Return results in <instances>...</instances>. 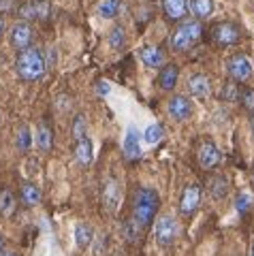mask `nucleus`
Here are the masks:
<instances>
[{
	"label": "nucleus",
	"mask_w": 254,
	"mask_h": 256,
	"mask_svg": "<svg viewBox=\"0 0 254 256\" xmlns=\"http://www.w3.org/2000/svg\"><path fill=\"white\" fill-rule=\"evenodd\" d=\"M186 0H162V11L171 22H178L186 15Z\"/></svg>",
	"instance_id": "nucleus-14"
},
{
	"label": "nucleus",
	"mask_w": 254,
	"mask_h": 256,
	"mask_svg": "<svg viewBox=\"0 0 254 256\" xmlns=\"http://www.w3.org/2000/svg\"><path fill=\"white\" fill-rule=\"evenodd\" d=\"M240 30H237V26H233V24H218L216 28H214V38L220 43V45H233L240 41Z\"/></svg>",
	"instance_id": "nucleus-9"
},
{
	"label": "nucleus",
	"mask_w": 254,
	"mask_h": 256,
	"mask_svg": "<svg viewBox=\"0 0 254 256\" xmlns=\"http://www.w3.org/2000/svg\"><path fill=\"white\" fill-rule=\"evenodd\" d=\"M160 207V196L154 188H141L134 196V205H132V218L139 226H150L156 218V212Z\"/></svg>",
	"instance_id": "nucleus-2"
},
{
	"label": "nucleus",
	"mask_w": 254,
	"mask_h": 256,
	"mask_svg": "<svg viewBox=\"0 0 254 256\" xmlns=\"http://www.w3.org/2000/svg\"><path fill=\"white\" fill-rule=\"evenodd\" d=\"M15 68H18V75L22 79H26V82L41 79L47 70L43 52L38 47H26V50H22L18 60H15Z\"/></svg>",
	"instance_id": "nucleus-1"
},
{
	"label": "nucleus",
	"mask_w": 254,
	"mask_h": 256,
	"mask_svg": "<svg viewBox=\"0 0 254 256\" xmlns=\"http://www.w3.org/2000/svg\"><path fill=\"white\" fill-rule=\"evenodd\" d=\"M0 254H2V237H0Z\"/></svg>",
	"instance_id": "nucleus-36"
},
{
	"label": "nucleus",
	"mask_w": 254,
	"mask_h": 256,
	"mask_svg": "<svg viewBox=\"0 0 254 256\" xmlns=\"http://www.w3.org/2000/svg\"><path fill=\"white\" fill-rule=\"evenodd\" d=\"M0 256H15V254H13V252H2Z\"/></svg>",
	"instance_id": "nucleus-35"
},
{
	"label": "nucleus",
	"mask_w": 254,
	"mask_h": 256,
	"mask_svg": "<svg viewBox=\"0 0 254 256\" xmlns=\"http://www.w3.org/2000/svg\"><path fill=\"white\" fill-rule=\"evenodd\" d=\"M98 86H100V88H98L100 94H107V92H109V84H98Z\"/></svg>",
	"instance_id": "nucleus-33"
},
{
	"label": "nucleus",
	"mask_w": 254,
	"mask_h": 256,
	"mask_svg": "<svg viewBox=\"0 0 254 256\" xmlns=\"http://www.w3.org/2000/svg\"><path fill=\"white\" fill-rule=\"evenodd\" d=\"M166 109H169L171 118L178 120V122H184V120H188L190 116H192V102L182 94L173 96V98L169 100V105H166Z\"/></svg>",
	"instance_id": "nucleus-7"
},
{
	"label": "nucleus",
	"mask_w": 254,
	"mask_h": 256,
	"mask_svg": "<svg viewBox=\"0 0 254 256\" xmlns=\"http://www.w3.org/2000/svg\"><path fill=\"white\" fill-rule=\"evenodd\" d=\"M178 77H180L178 64H166V66L160 70V75H158V86H160L162 90H173L178 84Z\"/></svg>",
	"instance_id": "nucleus-13"
},
{
	"label": "nucleus",
	"mask_w": 254,
	"mask_h": 256,
	"mask_svg": "<svg viewBox=\"0 0 254 256\" xmlns=\"http://www.w3.org/2000/svg\"><path fill=\"white\" fill-rule=\"evenodd\" d=\"M22 15L26 20H32V18L45 20L47 15H50V2H47V0H34V2L22 6Z\"/></svg>",
	"instance_id": "nucleus-11"
},
{
	"label": "nucleus",
	"mask_w": 254,
	"mask_h": 256,
	"mask_svg": "<svg viewBox=\"0 0 254 256\" xmlns=\"http://www.w3.org/2000/svg\"><path fill=\"white\" fill-rule=\"evenodd\" d=\"M201 32H203V28L196 20H188L184 24H180V26L176 28V32H173V36H171V47L176 52H188L190 47L199 41Z\"/></svg>",
	"instance_id": "nucleus-3"
},
{
	"label": "nucleus",
	"mask_w": 254,
	"mask_h": 256,
	"mask_svg": "<svg viewBox=\"0 0 254 256\" xmlns=\"http://www.w3.org/2000/svg\"><path fill=\"white\" fill-rule=\"evenodd\" d=\"M199 201H201V188L196 186V184H190V186L184 188L182 192V201H180V210L184 216H190L196 212V207H199Z\"/></svg>",
	"instance_id": "nucleus-6"
},
{
	"label": "nucleus",
	"mask_w": 254,
	"mask_h": 256,
	"mask_svg": "<svg viewBox=\"0 0 254 256\" xmlns=\"http://www.w3.org/2000/svg\"><path fill=\"white\" fill-rule=\"evenodd\" d=\"M102 201H105L109 212H116L118 201H120V188H118L116 182H107L105 190H102Z\"/></svg>",
	"instance_id": "nucleus-18"
},
{
	"label": "nucleus",
	"mask_w": 254,
	"mask_h": 256,
	"mask_svg": "<svg viewBox=\"0 0 254 256\" xmlns=\"http://www.w3.org/2000/svg\"><path fill=\"white\" fill-rule=\"evenodd\" d=\"M139 56H141V62H144L148 68H160L164 62V56L158 47H141Z\"/></svg>",
	"instance_id": "nucleus-12"
},
{
	"label": "nucleus",
	"mask_w": 254,
	"mask_h": 256,
	"mask_svg": "<svg viewBox=\"0 0 254 256\" xmlns=\"http://www.w3.org/2000/svg\"><path fill=\"white\" fill-rule=\"evenodd\" d=\"M30 43H32V28L26 22H18L11 28V45L22 52L26 47H30Z\"/></svg>",
	"instance_id": "nucleus-8"
},
{
	"label": "nucleus",
	"mask_w": 254,
	"mask_h": 256,
	"mask_svg": "<svg viewBox=\"0 0 254 256\" xmlns=\"http://www.w3.org/2000/svg\"><path fill=\"white\" fill-rule=\"evenodd\" d=\"M220 150L214 146V143H205V146L201 148V152H199V162H201V166L203 169H214L218 162H220Z\"/></svg>",
	"instance_id": "nucleus-10"
},
{
	"label": "nucleus",
	"mask_w": 254,
	"mask_h": 256,
	"mask_svg": "<svg viewBox=\"0 0 254 256\" xmlns=\"http://www.w3.org/2000/svg\"><path fill=\"white\" fill-rule=\"evenodd\" d=\"M190 9H192V13L196 18H208V15H212V11H214V2L212 0H192V2H190Z\"/></svg>",
	"instance_id": "nucleus-24"
},
{
	"label": "nucleus",
	"mask_w": 254,
	"mask_h": 256,
	"mask_svg": "<svg viewBox=\"0 0 254 256\" xmlns=\"http://www.w3.org/2000/svg\"><path fill=\"white\" fill-rule=\"evenodd\" d=\"M92 237H94V230L90 224L86 222H79L75 226V239H77V246L79 248H88L92 244Z\"/></svg>",
	"instance_id": "nucleus-20"
},
{
	"label": "nucleus",
	"mask_w": 254,
	"mask_h": 256,
	"mask_svg": "<svg viewBox=\"0 0 254 256\" xmlns=\"http://www.w3.org/2000/svg\"><path fill=\"white\" fill-rule=\"evenodd\" d=\"M120 6H122V0H100L98 2V15L100 18H105V20H114L118 11H120Z\"/></svg>",
	"instance_id": "nucleus-21"
},
{
	"label": "nucleus",
	"mask_w": 254,
	"mask_h": 256,
	"mask_svg": "<svg viewBox=\"0 0 254 256\" xmlns=\"http://www.w3.org/2000/svg\"><path fill=\"white\" fill-rule=\"evenodd\" d=\"M210 186H212V194L216 196V198H222V196L226 194V190H228V188H226L228 182L222 178V175H218V178H214V180L210 182Z\"/></svg>",
	"instance_id": "nucleus-26"
},
{
	"label": "nucleus",
	"mask_w": 254,
	"mask_h": 256,
	"mask_svg": "<svg viewBox=\"0 0 254 256\" xmlns=\"http://www.w3.org/2000/svg\"><path fill=\"white\" fill-rule=\"evenodd\" d=\"M252 256H254V248H252Z\"/></svg>",
	"instance_id": "nucleus-37"
},
{
	"label": "nucleus",
	"mask_w": 254,
	"mask_h": 256,
	"mask_svg": "<svg viewBox=\"0 0 254 256\" xmlns=\"http://www.w3.org/2000/svg\"><path fill=\"white\" fill-rule=\"evenodd\" d=\"M188 90L192 96H205V94H210L212 90V84H210V77H205V75H192L188 79Z\"/></svg>",
	"instance_id": "nucleus-17"
},
{
	"label": "nucleus",
	"mask_w": 254,
	"mask_h": 256,
	"mask_svg": "<svg viewBox=\"0 0 254 256\" xmlns=\"http://www.w3.org/2000/svg\"><path fill=\"white\" fill-rule=\"evenodd\" d=\"M52 141H54L52 130L45 124H41V126H38V130H36V146L41 148L43 152H50L52 150Z\"/></svg>",
	"instance_id": "nucleus-22"
},
{
	"label": "nucleus",
	"mask_w": 254,
	"mask_h": 256,
	"mask_svg": "<svg viewBox=\"0 0 254 256\" xmlns=\"http://www.w3.org/2000/svg\"><path fill=\"white\" fill-rule=\"evenodd\" d=\"M45 64H47V66H52V64H56V50H54V47H52V50H50V56H47V60H45Z\"/></svg>",
	"instance_id": "nucleus-32"
},
{
	"label": "nucleus",
	"mask_w": 254,
	"mask_h": 256,
	"mask_svg": "<svg viewBox=\"0 0 254 256\" xmlns=\"http://www.w3.org/2000/svg\"><path fill=\"white\" fill-rule=\"evenodd\" d=\"M73 137H75V141L88 137V124H86V118L84 116H77L73 120Z\"/></svg>",
	"instance_id": "nucleus-27"
},
{
	"label": "nucleus",
	"mask_w": 254,
	"mask_h": 256,
	"mask_svg": "<svg viewBox=\"0 0 254 256\" xmlns=\"http://www.w3.org/2000/svg\"><path fill=\"white\" fill-rule=\"evenodd\" d=\"M75 158L79 164L88 166L92 162V141L90 137H84V139H77L75 141Z\"/></svg>",
	"instance_id": "nucleus-16"
},
{
	"label": "nucleus",
	"mask_w": 254,
	"mask_h": 256,
	"mask_svg": "<svg viewBox=\"0 0 254 256\" xmlns=\"http://www.w3.org/2000/svg\"><path fill=\"white\" fill-rule=\"evenodd\" d=\"M30 146H32V134H30L28 126H22V128H20V132H18V148L26 152Z\"/></svg>",
	"instance_id": "nucleus-28"
},
{
	"label": "nucleus",
	"mask_w": 254,
	"mask_h": 256,
	"mask_svg": "<svg viewBox=\"0 0 254 256\" xmlns=\"http://www.w3.org/2000/svg\"><path fill=\"white\" fill-rule=\"evenodd\" d=\"M22 198L28 207H34L41 203V188L36 184H24L22 186Z\"/></svg>",
	"instance_id": "nucleus-19"
},
{
	"label": "nucleus",
	"mask_w": 254,
	"mask_h": 256,
	"mask_svg": "<svg viewBox=\"0 0 254 256\" xmlns=\"http://www.w3.org/2000/svg\"><path fill=\"white\" fill-rule=\"evenodd\" d=\"M2 32H4V18H0V36H2Z\"/></svg>",
	"instance_id": "nucleus-34"
},
{
	"label": "nucleus",
	"mask_w": 254,
	"mask_h": 256,
	"mask_svg": "<svg viewBox=\"0 0 254 256\" xmlns=\"http://www.w3.org/2000/svg\"><path fill=\"white\" fill-rule=\"evenodd\" d=\"M250 205H252V196L250 194H240L237 196V201H235V207H237V212L240 214H246L250 210Z\"/></svg>",
	"instance_id": "nucleus-30"
},
{
	"label": "nucleus",
	"mask_w": 254,
	"mask_h": 256,
	"mask_svg": "<svg viewBox=\"0 0 254 256\" xmlns=\"http://www.w3.org/2000/svg\"><path fill=\"white\" fill-rule=\"evenodd\" d=\"M146 141L148 143H158L162 139V126L160 124H152V126H148V130H146Z\"/></svg>",
	"instance_id": "nucleus-29"
},
{
	"label": "nucleus",
	"mask_w": 254,
	"mask_h": 256,
	"mask_svg": "<svg viewBox=\"0 0 254 256\" xmlns=\"http://www.w3.org/2000/svg\"><path fill=\"white\" fill-rule=\"evenodd\" d=\"M154 237L160 246H173L178 239V222L171 216H160L154 226Z\"/></svg>",
	"instance_id": "nucleus-4"
},
{
	"label": "nucleus",
	"mask_w": 254,
	"mask_h": 256,
	"mask_svg": "<svg viewBox=\"0 0 254 256\" xmlns=\"http://www.w3.org/2000/svg\"><path fill=\"white\" fill-rule=\"evenodd\" d=\"M242 102L246 109H254V88H246L242 92Z\"/></svg>",
	"instance_id": "nucleus-31"
},
{
	"label": "nucleus",
	"mask_w": 254,
	"mask_h": 256,
	"mask_svg": "<svg viewBox=\"0 0 254 256\" xmlns=\"http://www.w3.org/2000/svg\"><path fill=\"white\" fill-rule=\"evenodd\" d=\"M109 45H111V50H122V47L126 45V30L122 26L111 28V32H109Z\"/></svg>",
	"instance_id": "nucleus-23"
},
{
	"label": "nucleus",
	"mask_w": 254,
	"mask_h": 256,
	"mask_svg": "<svg viewBox=\"0 0 254 256\" xmlns=\"http://www.w3.org/2000/svg\"><path fill=\"white\" fill-rule=\"evenodd\" d=\"M226 68H228V75H231L235 82H246V79L252 75V64L242 54L233 56V58L228 60V64H226Z\"/></svg>",
	"instance_id": "nucleus-5"
},
{
	"label": "nucleus",
	"mask_w": 254,
	"mask_h": 256,
	"mask_svg": "<svg viewBox=\"0 0 254 256\" xmlns=\"http://www.w3.org/2000/svg\"><path fill=\"white\" fill-rule=\"evenodd\" d=\"M124 154L128 158H139L141 156V139H139V132L134 128H128L124 137Z\"/></svg>",
	"instance_id": "nucleus-15"
},
{
	"label": "nucleus",
	"mask_w": 254,
	"mask_h": 256,
	"mask_svg": "<svg viewBox=\"0 0 254 256\" xmlns=\"http://www.w3.org/2000/svg\"><path fill=\"white\" fill-rule=\"evenodd\" d=\"M15 212V198L9 190L0 192V214L2 216H11Z\"/></svg>",
	"instance_id": "nucleus-25"
}]
</instances>
